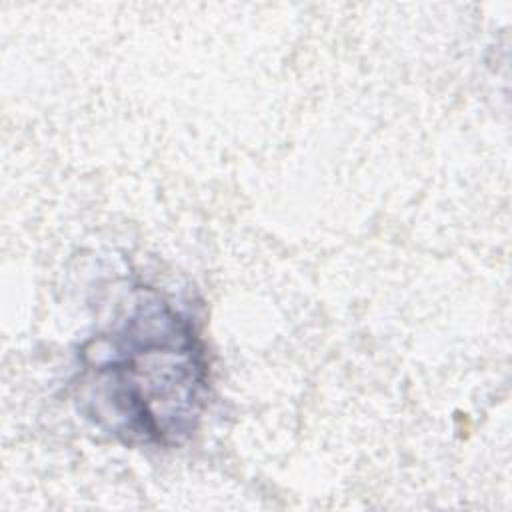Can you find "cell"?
<instances>
[{
  "label": "cell",
  "instance_id": "1",
  "mask_svg": "<svg viewBox=\"0 0 512 512\" xmlns=\"http://www.w3.org/2000/svg\"><path fill=\"white\" fill-rule=\"evenodd\" d=\"M78 412L126 446L176 448L198 430L210 396V362L188 314L152 288L88 338L72 382Z\"/></svg>",
  "mask_w": 512,
  "mask_h": 512
}]
</instances>
